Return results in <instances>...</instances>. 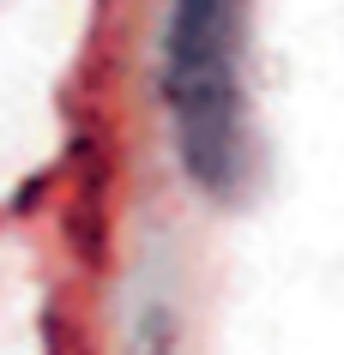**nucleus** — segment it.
<instances>
[{
    "label": "nucleus",
    "instance_id": "1",
    "mask_svg": "<svg viewBox=\"0 0 344 355\" xmlns=\"http://www.w3.org/2000/svg\"><path fill=\"white\" fill-rule=\"evenodd\" d=\"M242 24L248 0H175L170 42H163V91L181 132L193 181L236 187L248 157L242 121Z\"/></svg>",
    "mask_w": 344,
    "mask_h": 355
}]
</instances>
